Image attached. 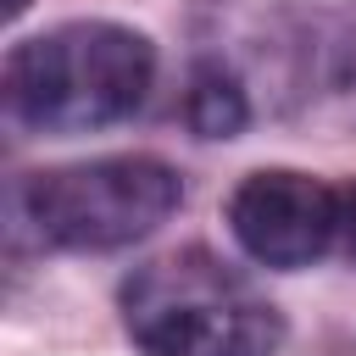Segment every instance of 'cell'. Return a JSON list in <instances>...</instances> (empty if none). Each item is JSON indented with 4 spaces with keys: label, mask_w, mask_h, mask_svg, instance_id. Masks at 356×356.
Returning a JSON list of instances; mask_svg holds the SVG:
<instances>
[{
    "label": "cell",
    "mask_w": 356,
    "mask_h": 356,
    "mask_svg": "<svg viewBox=\"0 0 356 356\" xmlns=\"http://www.w3.org/2000/svg\"><path fill=\"white\" fill-rule=\"evenodd\" d=\"M339 200H345V222H339V250L356 261V184L350 189H339Z\"/></svg>",
    "instance_id": "obj_6"
},
{
    "label": "cell",
    "mask_w": 356,
    "mask_h": 356,
    "mask_svg": "<svg viewBox=\"0 0 356 356\" xmlns=\"http://www.w3.org/2000/svg\"><path fill=\"white\" fill-rule=\"evenodd\" d=\"M28 6H33V0H6V17H22Z\"/></svg>",
    "instance_id": "obj_7"
},
{
    "label": "cell",
    "mask_w": 356,
    "mask_h": 356,
    "mask_svg": "<svg viewBox=\"0 0 356 356\" xmlns=\"http://www.w3.org/2000/svg\"><path fill=\"white\" fill-rule=\"evenodd\" d=\"M339 222H345L339 189L295 167H261L228 195V228L239 250L278 273H295L328 256L339 245Z\"/></svg>",
    "instance_id": "obj_4"
},
{
    "label": "cell",
    "mask_w": 356,
    "mask_h": 356,
    "mask_svg": "<svg viewBox=\"0 0 356 356\" xmlns=\"http://www.w3.org/2000/svg\"><path fill=\"white\" fill-rule=\"evenodd\" d=\"M156 50L122 22H61L11 44L6 117L28 134H89L134 117L150 95Z\"/></svg>",
    "instance_id": "obj_1"
},
{
    "label": "cell",
    "mask_w": 356,
    "mask_h": 356,
    "mask_svg": "<svg viewBox=\"0 0 356 356\" xmlns=\"http://www.w3.org/2000/svg\"><path fill=\"white\" fill-rule=\"evenodd\" d=\"M184 200V184L156 156H100L33 172L17 189L28 228L50 250H122L156 234Z\"/></svg>",
    "instance_id": "obj_3"
},
{
    "label": "cell",
    "mask_w": 356,
    "mask_h": 356,
    "mask_svg": "<svg viewBox=\"0 0 356 356\" xmlns=\"http://www.w3.org/2000/svg\"><path fill=\"white\" fill-rule=\"evenodd\" d=\"M122 328L139 356H278V306L211 250H172L122 278Z\"/></svg>",
    "instance_id": "obj_2"
},
{
    "label": "cell",
    "mask_w": 356,
    "mask_h": 356,
    "mask_svg": "<svg viewBox=\"0 0 356 356\" xmlns=\"http://www.w3.org/2000/svg\"><path fill=\"white\" fill-rule=\"evenodd\" d=\"M184 117L200 139H234L250 122V100L222 61H200L189 78V95H184Z\"/></svg>",
    "instance_id": "obj_5"
}]
</instances>
